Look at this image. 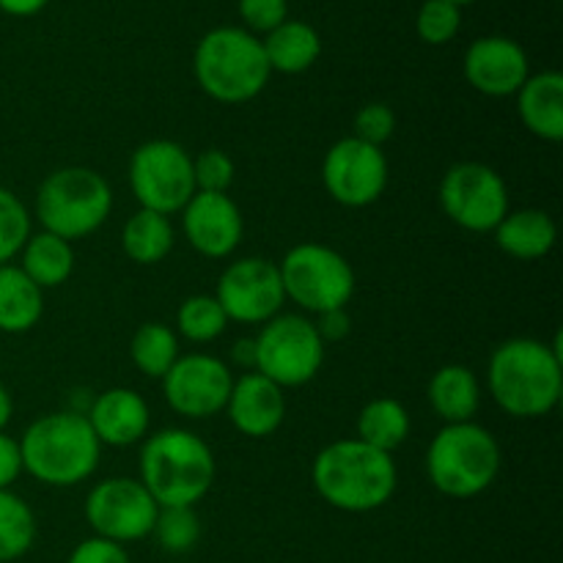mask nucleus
<instances>
[{
	"label": "nucleus",
	"mask_w": 563,
	"mask_h": 563,
	"mask_svg": "<svg viewBox=\"0 0 563 563\" xmlns=\"http://www.w3.org/2000/svg\"><path fill=\"white\" fill-rule=\"evenodd\" d=\"M192 176H196V192H229L234 185V159L220 148H203L192 157Z\"/></svg>",
	"instance_id": "obj_34"
},
{
	"label": "nucleus",
	"mask_w": 563,
	"mask_h": 563,
	"mask_svg": "<svg viewBox=\"0 0 563 563\" xmlns=\"http://www.w3.org/2000/svg\"><path fill=\"white\" fill-rule=\"evenodd\" d=\"M159 506L137 478H104L88 493L86 520L93 537L115 544L152 537Z\"/></svg>",
	"instance_id": "obj_12"
},
{
	"label": "nucleus",
	"mask_w": 563,
	"mask_h": 563,
	"mask_svg": "<svg viewBox=\"0 0 563 563\" xmlns=\"http://www.w3.org/2000/svg\"><path fill=\"white\" fill-rule=\"evenodd\" d=\"M264 55L273 71L280 75H300L308 71L322 55V38L317 27L302 20H286L262 38Z\"/></svg>",
	"instance_id": "obj_23"
},
{
	"label": "nucleus",
	"mask_w": 563,
	"mask_h": 563,
	"mask_svg": "<svg viewBox=\"0 0 563 563\" xmlns=\"http://www.w3.org/2000/svg\"><path fill=\"white\" fill-rule=\"evenodd\" d=\"M44 313V291L14 264L0 267V330L27 333Z\"/></svg>",
	"instance_id": "obj_24"
},
{
	"label": "nucleus",
	"mask_w": 563,
	"mask_h": 563,
	"mask_svg": "<svg viewBox=\"0 0 563 563\" xmlns=\"http://www.w3.org/2000/svg\"><path fill=\"white\" fill-rule=\"evenodd\" d=\"M517 113L526 130L542 141H563V75L555 69L539 71L517 91Z\"/></svg>",
	"instance_id": "obj_20"
},
{
	"label": "nucleus",
	"mask_w": 563,
	"mask_h": 563,
	"mask_svg": "<svg viewBox=\"0 0 563 563\" xmlns=\"http://www.w3.org/2000/svg\"><path fill=\"white\" fill-rule=\"evenodd\" d=\"M352 137L363 143H372V146L383 148L385 141H390L396 130V115L388 104L383 102H368L363 104L355 113V121H352Z\"/></svg>",
	"instance_id": "obj_35"
},
{
	"label": "nucleus",
	"mask_w": 563,
	"mask_h": 563,
	"mask_svg": "<svg viewBox=\"0 0 563 563\" xmlns=\"http://www.w3.org/2000/svg\"><path fill=\"white\" fill-rule=\"evenodd\" d=\"M416 27L421 42L432 44V47L449 44L462 27V9L449 0H423Z\"/></svg>",
	"instance_id": "obj_33"
},
{
	"label": "nucleus",
	"mask_w": 563,
	"mask_h": 563,
	"mask_svg": "<svg viewBox=\"0 0 563 563\" xmlns=\"http://www.w3.org/2000/svg\"><path fill=\"white\" fill-rule=\"evenodd\" d=\"M313 489L324 504L350 515L383 509L399 487L394 456L357 438L324 445L311 465Z\"/></svg>",
	"instance_id": "obj_2"
},
{
	"label": "nucleus",
	"mask_w": 563,
	"mask_h": 563,
	"mask_svg": "<svg viewBox=\"0 0 563 563\" xmlns=\"http://www.w3.org/2000/svg\"><path fill=\"white\" fill-rule=\"evenodd\" d=\"M231 388H234V374L229 363L203 352L179 357L163 377L168 407L190 421H203L223 412Z\"/></svg>",
	"instance_id": "obj_15"
},
{
	"label": "nucleus",
	"mask_w": 563,
	"mask_h": 563,
	"mask_svg": "<svg viewBox=\"0 0 563 563\" xmlns=\"http://www.w3.org/2000/svg\"><path fill=\"white\" fill-rule=\"evenodd\" d=\"M214 300L225 311L229 322L267 324L284 313V284L278 264L264 256H245L231 262L218 280Z\"/></svg>",
	"instance_id": "obj_13"
},
{
	"label": "nucleus",
	"mask_w": 563,
	"mask_h": 563,
	"mask_svg": "<svg viewBox=\"0 0 563 563\" xmlns=\"http://www.w3.org/2000/svg\"><path fill=\"white\" fill-rule=\"evenodd\" d=\"M113 212V190L93 168L69 165L42 181L36 192V218L42 231L66 242L93 234Z\"/></svg>",
	"instance_id": "obj_7"
},
{
	"label": "nucleus",
	"mask_w": 563,
	"mask_h": 563,
	"mask_svg": "<svg viewBox=\"0 0 563 563\" xmlns=\"http://www.w3.org/2000/svg\"><path fill=\"white\" fill-rule=\"evenodd\" d=\"M559 240V225L542 209H517L495 229V242L506 256L517 262H539L548 256Z\"/></svg>",
	"instance_id": "obj_21"
},
{
	"label": "nucleus",
	"mask_w": 563,
	"mask_h": 563,
	"mask_svg": "<svg viewBox=\"0 0 563 563\" xmlns=\"http://www.w3.org/2000/svg\"><path fill=\"white\" fill-rule=\"evenodd\" d=\"M465 80L484 97H517L526 80L531 77L528 55L515 38L482 36L467 47Z\"/></svg>",
	"instance_id": "obj_17"
},
{
	"label": "nucleus",
	"mask_w": 563,
	"mask_h": 563,
	"mask_svg": "<svg viewBox=\"0 0 563 563\" xmlns=\"http://www.w3.org/2000/svg\"><path fill=\"white\" fill-rule=\"evenodd\" d=\"M176 231L170 218L148 209H137L121 231V247H124L126 258L143 267L159 264L170 251H174Z\"/></svg>",
	"instance_id": "obj_26"
},
{
	"label": "nucleus",
	"mask_w": 563,
	"mask_h": 563,
	"mask_svg": "<svg viewBox=\"0 0 563 563\" xmlns=\"http://www.w3.org/2000/svg\"><path fill=\"white\" fill-rule=\"evenodd\" d=\"M130 187L141 209L170 218L196 196L192 157L174 141H148L132 152Z\"/></svg>",
	"instance_id": "obj_10"
},
{
	"label": "nucleus",
	"mask_w": 563,
	"mask_h": 563,
	"mask_svg": "<svg viewBox=\"0 0 563 563\" xmlns=\"http://www.w3.org/2000/svg\"><path fill=\"white\" fill-rule=\"evenodd\" d=\"M31 234V214H27L25 203L11 190L0 187V267L20 256L22 245Z\"/></svg>",
	"instance_id": "obj_32"
},
{
	"label": "nucleus",
	"mask_w": 563,
	"mask_h": 563,
	"mask_svg": "<svg viewBox=\"0 0 563 563\" xmlns=\"http://www.w3.org/2000/svg\"><path fill=\"white\" fill-rule=\"evenodd\" d=\"M66 563H130L124 544L108 542V539L91 537L71 550Z\"/></svg>",
	"instance_id": "obj_37"
},
{
	"label": "nucleus",
	"mask_w": 563,
	"mask_h": 563,
	"mask_svg": "<svg viewBox=\"0 0 563 563\" xmlns=\"http://www.w3.org/2000/svg\"><path fill=\"white\" fill-rule=\"evenodd\" d=\"M240 16L245 22V31H251L253 36L258 33L267 36L269 31L289 20V3L286 0H240Z\"/></svg>",
	"instance_id": "obj_36"
},
{
	"label": "nucleus",
	"mask_w": 563,
	"mask_h": 563,
	"mask_svg": "<svg viewBox=\"0 0 563 563\" xmlns=\"http://www.w3.org/2000/svg\"><path fill=\"white\" fill-rule=\"evenodd\" d=\"M427 473L438 493L456 500L476 498L498 482V440L476 421L445 423L427 451Z\"/></svg>",
	"instance_id": "obj_6"
},
{
	"label": "nucleus",
	"mask_w": 563,
	"mask_h": 563,
	"mask_svg": "<svg viewBox=\"0 0 563 563\" xmlns=\"http://www.w3.org/2000/svg\"><path fill=\"white\" fill-rule=\"evenodd\" d=\"M130 357L143 377L163 379L179 361V339L163 322H146L130 341Z\"/></svg>",
	"instance_id": "obj_28"
},
{
	"label": "nucleus",
	"mask_w": 563,
	"mask_h": 563,
	"mask_svg": "<svg viewBox=\"0 0 563 563\" xmlns=\"http://www.w3.org/2000/svg\"><path fill=\"white\" fill-rule=\"evenodd\" d=\"M192 71L201 91L223 104L251 102L273 75L262 38L234 25H220L203 33L192 55Z\"/></svg>",
	"instance_id": "obj_5"
},
{
	"label": "nucleus",
	"mask_w": 563,
	"mask_h": 563,
	"mask_svg": "<svg viewBox=\"0 0 563 563\" xmlns=\"http://www.w3.org/2000/svg\"><path fill=\"white\" fill-rule=\"evenodd\" d=\"M449 3H454V5H460V9H462V5H467V3H473V0H449Z\"/></svg>",
	"instance_id": "obj_43"
},
{
	"label": "nucleus",
	"mask_w": 563,
	"mask_h": 563,
	"mask_svg": "<svg viewBox=\"0 0 563 563\" xmlns=\"http://www.w3.org/2000/svg\"><path fill=\"white\" fill-rule=\"evenodd\" d=\"M187 242L207 258H225L240 247L245 220L229 192H196L181 209Z\"/></svg>",
	"instance_id": "obj_16"
},
{
	"label": "nucleus",
	"mask_w": 563,
	"mask_h": 563,
	"mask_svg": "<svg viewBox=\"0 0 563 563\" xmlns=\"http://www.w3.org/2000/svg\"><path fill=\"white\" fill-rule=\"evenodd\" d=\"M152 537L157 539V544L165 553H190L198 544V539H201V520H198L196 509H185V506L159 509Z\"/></svg>",
	"instance_id": "obj_31"
},
{
	"label": "nucleus",
	"mask_w": 563,
	"mask_h": 563,
	"mask_svg": "<svg viewBox=\"0 0 563 563\" xmlns=\"http://www.w3.org/2000/svg\"><path fill=\"white\" fill-rule=\"evenodd\" d=\"M225 412L236 432L245 438H269L278 432L286 418L284 388H278L264 374L245 372L240 379H234Z\"/></svg>",
	"instance_id": "obj_18"
},
{
	"label": "nucleus",
	"mask_w": 563,
	"mask_h": 563,
	"mask_svg": "<svg viewBox=\"0 0 563 563\" xmlns=\"http://www.w3.org/2000/svg\"><path fill=\"white\" fill-rule=\"evenodd\" d=\"M176 328L192 344H209L229 328V317L212 295L187 297L176 311Z\"/></svg>",
	"instance_id": "obj_30"
},
{
	"label": "nucleus",
	"mask_w": 563,
	"mask_h": 563,
	"mask_svg": "<svg viewBox=\"0 0 563 563\" xmlns=\"http://www.w3.org/2000/svg\"><path fill=\"white\" fill-rule=\"evenodd\" d=\"M324 190L335 203L350 209L372 207L388 187V159L383 148L357 137H341L322 163Z\"/></svg>",
	"instance_id": "obj_14"
},
{
	"label": "nucleus",
	"mask_w": 563,
	"mask_h": 563,
	"mask_svg": "<svg viewBox=\"0 0 563 563\" xmlns=\"http://www.w3.org/2000/svg\"><path fill=\"white\" fill-rule=\"evenodd\" d=\"M47 3L49 0H0V11L11 16H33Z\"/></svg>",
	"instance_id": "obj_41"
},
{
	"label": "nucleus",
	"mask_w": 563,
	"mask_h": 563,
	"mask_svg": "<svg viewBox=\"0 0 563 563\" xmlns=\"http://www.w3.org/2000/svg\"><path fill=\"white\" fill-rule=\"evenodd\" d=\"M86 421L102 445L126 449L146 438L152 412L146 399L132 388H110L93 396L86 410Z\"/></svg>",
	"instance_id": "obj_19"
},
{
	"label": "nucleus",
	"mask_w": 563,
	"mask_h": 563,
	"mask_svg": "<svg viewBox=\"0 0 563 563\" xmlns=\"http://www.w3.org/2000/svg\"><path fill=\"white\" fill-rule=\"evenodd\" d=\"M20 269L42 291L64 286L71 278V273H75L71 242L60 240V236L49 234V231H38V234L27 236V242L20 251Z\"/></svg>",
	"instance_id": "obj_25"
},
{
	"label": "nucleus",
	"mask_w": 563,
	"mask_h": 563,
	"mask_svg": "<svg viewBox=\"0 0 563 563\" xmlns=\"http://www.w3.org/2000/svg\"><path fill=\"white\" fill-rule=\"evenodd\" d=\"M214 454L190 429H163L141 449V478L159 509H192L214 484Z\"/></svg>",
	"instance_id": "obj_3"
},
{
	"label": "nucleus",
	"mask_w": 563,
	"mask_h": 563,
	"mask_svg": "<svg viewBox=\"0 0 563 563\" xmlns=\"http://www.w3.org/2000/svg\"><path fill=\"white\" fill-rule=\"evenodd\" d=\"M445 218L473 234H489L509 214V187L484 163H456L440 181Z\"/></svg>",
	"instance_id": "obj_11"
},
{
	"label": "nucleus",
	"mask_w": 563,
	"mask_h": 563,
	"mask_svg": "<svg viewBox=\"0 0 563 563\" xmlns=\"http://www.w3.org/2000/svg\"><path fill=\"white\" fill-rule=\"evenodd\" d=\"M22 471H25V467H22L20 440L0 432V489L14 487L16 478L22 476Z\"/></svg>",
	"instance_id": "obj_38"
},
{
	"label": "nucleus",
	"mask_w": 563,
	"mask_h": 563,
	"mask_svg": "<svg viewBox=\"0 0 563 563\" xmlns=\"http://www.w3.org/2000/svg\"><path fill=\"white\" fill-rule=\"evenodd\" d=\"M11 416H14V401H11L9 388H5V385L0 383V432H3V429L9 427Z\"/></svg>",
	"instance_id": "obj_42"
},
{
	"label": "nucleus",
	"mask_w": 563,
	"mask_h": 563,
	"mask_svg": "<svg viewBox=\"0 0 563 563\" xmlns=\"http://www.w3.org/2000/svg\"><path fill=\"white\" fill-rule=\"evenodd\" d=\"M317 333L322 335V341H341L350 335L352 319L346 313V308H335V311H324L317 317Z\"/></svg>",
	"instance_id": "obj_39"
},
{
	"label": "nucleus",
	"mask_w": 563,
	"mask_h": 563,
	"mask_svg": "<svg viewBox=\"0 0 563 563\" xmlns=\"http://www.w3.org/2000/svg\"><path fill=\"white\" fill-rule=\"evenodd\" d=\"M429 405L445 423H467L482 407V385L476 374L460 363L438 368L429 379Z\"/></svg>",
	"instance_id": "obj_22"
},
{
	"label": "nucleus",
	"mask_w": 563,
	"mask_h": 563,
	"mask_svg": "<svg viewBox=\"0 0 563 563\" xmlns=\"http://www.w3.org/2000/svg\"><path fill=\"white\" fill-rule=\"evenodd\" d=\"M231 361L234 366L245 368V372H256V341L253 339H240L231 350Z\"/></svg>",
	"instance_id": "obj_40"
},
{
	"label": "nucleus",
	"mask_w": 563,
	"mask_h": 563,
	"mask_svg": "<svg viewBox=\"0 0 563 563\" xmlns=\"http://www.w3.org/2000/svg\"><path fill=\"white\" fill-rule=\"evenodd\" d=\"M36 542V515L11 489H0V563L31 553Z\"/></svg>",
	"instance_id": "obj_29"
},
{
	"label": "nucleus",
	"mask_w": 563,
	"mask_h": 563,
	"mask_svg": "<svg viewBox=\"0 0 563 563\" xmlns=\"http://www.w3.org/2000/svg\"><path fill=\"white\" fill-rule=\"evenodd\" d=\"M256 372L278 388H302L324 363V341L317 324L300 313H278L262 324L256 339Z\"/></svg>",
	"instance_id": "obj_9"
},
{
	"label": "nucleus",
	"mask_w": 563,
	"mask_h": 563,
	"mask_svg": "<svg viewBox=\"0 0 563 563\" xmlns=\"http://www.w3.org/2000/svg\"><path fill=\"white\" fill-rule=\"evenodd\" d=\"M22 467L47 487H77L97 473L102 443L80 412H47L20 438Z\"/></svg>",
	"instance_id": "obj_4"
},
{
	"label": "nucleus",
	"mask_w": 563,
	"mask_h": 563,
	"mask_svg": "<svg viewBox=\"0 0 563 563\" xmlns=\"http://www.w3.org/2000/svg\"><path fill=\"white\" fill-rule=\"evenodd\" d=\"M286 300L308 313L346 308L355 295V269L339 251L319 242L291 247L278 264Z\"/></svg>",
	"instance_id": "obj_8"
},
{
	"label": "nucleus",
	"mask_w": 563,
	"mask_h": 563,
	"mask_svg": "<svg viewBox=\"0 0 563 563\" xmlns=\"http://www.w3.org/2000/svg\"><path fill=\"white\" fill-rule=\"evenodd\" d=\"M407 434H410V416L401 401L388 396L368 401L357 416V440L385 454H394Z\"/></svg>",
	"instance_id": "obj_27"
},
{
	"label": "nucleus",
	"mask_w": 563,
	"mask_h": 563,
	"mask_svg": "<svg viewBox=\"0 0 563 563\" xmlns=\"http://www.w3.org/2000/svg\"><path fill=\"white\" fill-rule=\"evenodd\" d=\"M487 388L506 416L522 421L550 416L563 396L561 335L553 344L539 339L504 341L489 357Z\"/></svg>",
	"instance_id": "obj_1"
}]
</instances>
